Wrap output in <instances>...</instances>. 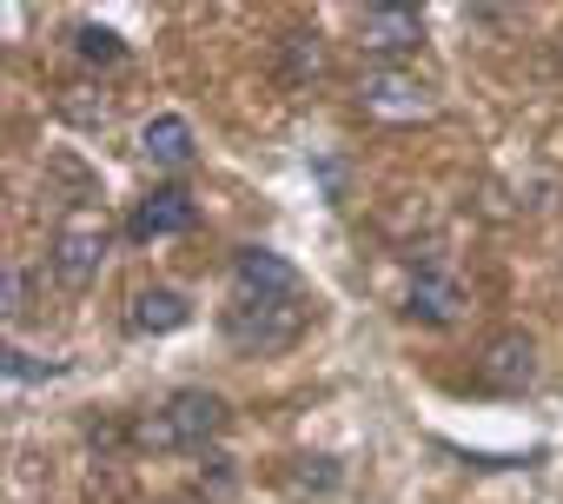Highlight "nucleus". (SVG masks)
I'll list each match as a JSON object with an SVG mask.
<instances>
[{"mask_svg":"<svg viewBox=\"0 0 563 504\" xmlns=\"http://www.w3.org/2000/svg\"><path fill=\"white\" fill-rule=\"evenodd\" d=\"M225 431V398L219 392H173L146 425H140V438L146 445H166V451H199L206 438H219Z\"/></svg>","mask_w":563,"mask_h":504,"instance_id":"1","label":"nucleus"},{"mask_svg":"<svg viewBox=\"0 0 563 504\" xmlns=\"http://www.w3.org/2000/svg\"><path fill=\"white\" fill-rule=\"evenodd\" d=\"M306 313L292 299H258V293H239V306L225 313V339L239 352H286L299 339Z\"/></svg>","mask_w":563,"mask_h":504,"instance_id":"2","label":"nucleus"},{"mask_svg":"<svg viewBox=\"0 0 563 504\" xmlns=\"http://www.w3.org/2000/svg\"><path fill=\"white\" fill-rule=\"evenodd\" d=\"M100 260H107V226L93 219V212H74L60 232H54V252H47V266H54V280L60 286H93V273H100Z\"/></svg>","mask_w":563,"mask_h":504,"instance_id":"3","label":"nucleus"},{"mask_svg":"<svg viewBox=\"0 0 563 504\" xmlns=\"http://www.w3.org/2000/svg\"><path fill=\"white\" fill-rule=\"evenodd\" d=\"M358 107L378 113V120H418V113H431V87L405 67H378V74L358 80Z\"/></svg>","mask_w":563,"mask_h":504,"instance_id":"4","label":"nucleus"},{"mask_svg":"<svg viewBox=\"0 0 563 504\" xmlns=\"http://www.w3.org/2000/svg\"><path fill=\"white\" fill-rule=\"evenodd\" d=\"M232 280H239V293H258V299H299V266L292 260H278V252H265V245H245V252H232Z\"/></svg>","mask_w":563,"mask_h":504,"instance_id":"5","label":"nucleus"},{"mask_svg":"<svg viewBox=\"0 0 563 504\" xmlns=\"http://www.w3.org/2000/svg\"><path fill=\"white\" fill-rule=\"evenodd\" d=\"M477 379H484L490 392H523V385L537 379V346H530L523 332H497V339L477 352Z\"/></svg>","mask_w":563,"mask_h":504,"instance_id":"6","label":"nucleus"},{"mask_svg":"<svg viewBox=\"0 0 563 504\" xmlns=\"http://www.w3.org/2000/svg\"><path fill=\"white\" fill-rule=\"evenodd\" d=\"M424 41V21L411 8H365L358 14V47L365 54H411Z\"/></svg>","mask_w":563,"mask_h":504,"instance_id":"7","label":"nucleus"},{"mask_svg":"<svg viewBox=\"0 0 563 504\" xmlns=\"http://www.w3.org/2000/svg\"><path fill=\"white\" fill-rule=\"evenodd\" d=\"M192 226V193H179V186H159L153 199H140L133 206V219H126V232L146 245V239H173V232H186Z\"/></svg>","mask_w":563,"mask_h":504,"instance_id":"8","label":"nucleus"},{"mask_svg":"<svg viewBox=\"0 0 563 504\" xmlns=\"http://www.w3.org/2000/svg\"><path fill=\"white\" fill-rule=\"evenodd\" d=\"M457 306H464L457 280H444V273H418V280H411L405 313H411L418 326H451V319H457Z\"/></svg>","mask_w":563,"mask_h":504,"instance_id":"9","label":"nucleus"},{"mask_svg":"<svg viewBox=\"0 0 563 504\" xmlns=\"http://www.w3.org/2000/svg\"><path fill=\"white\" fill-rule=\"evenodd\" d=\"M140 146H146V160L153 166H192V127L179 120V113H159V120H146V133H140Z\"/></svg>","mask_w":563,"mask_h":504,"instance_id":"10","label":"nucleus"},{"mask_svg":"<svg viewBox=\"0 0 563 504\" xmlns=\"http://www.w3.org/2000/svg\"><path fill=\"white\" fill-rule=\"evenodd\" d=\"M186 319H192V306L179 293H166V286H153V293L133 299V332H179Z\"/></svg>","mask_w":563,"mask_h":504,"instance_id":"11","label":"nucleus"},{"mask_svg":"<svg viewBox=\"0 0 563 504\" xmlns=\"http://www.w3.org/2000/svg\"><path fill=\"white\" fill-rule=\"evenodd\" d=\"M74 47H80V61H100V67H113V61L126 54V47H120V34H113V28H93V21H87V28H74Z\"/></svg>","mask_w":563,"mask_h":504,"instance_id":"12","label":"nucleus"},{"mask_svg":"<svg viewBox=\"0 0 563 504\" xmlns=\"http://www.w3.org/2000/svg\"><path fill=\"white\" fill-rule=\"evenodd\" d=\"M286 61H292V80H319V67H325L319 34H286Z\"/></svg>","mask_w":563,"mask_h":504,"instance_id":"13","label":"nucleus"},{"mask_svg":"<svg viewBox=\"0 0 563 504\" xmlns=\"http://www.w3.org/2000/svg\"><path fill=\"white\" fill-rule=\"evenodd\" d=\"M8 372L14 379H60V365H34L27 352H8Z\"/></svg>","mask_w":563,"mask_h":504,"instance_id":"14","label":"nucleus"}]
</instances>
